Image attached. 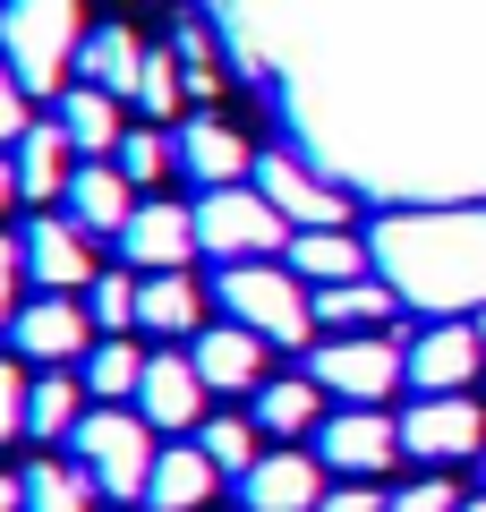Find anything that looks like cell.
Here are the masks:
<instances>
[{
  "instance_id": "18",
  "label": "cell",
  "mask_w": 486,
  "mask_h": 512,
  "mask_svg": "<svg viewBox=\"0 0 486 512\" xmlns=\"http://www.w3.org/2000/svg\"><path fill=\"white\" fill-rule=\"evenodd\" d=\"M265 350H273V342H256L248 325H205V333H188V359H197V376L214 384V393H256V384H265Z\"/></svg>"
},
{
  "instance_id": "30",
  "label": "cell",
  "mask_w": 486,
  "mask_h": 512,
  "mask_svg": "<svg viewBox=\"0 0 486 512\" xmlns=\"http://www.w3.org/2000/svg\"><path fill=\"white\" fill-rule=\"evenodd\" d=\"M256 436H265V427H256L248 410H214V419L197 427V444H205V461H214L222 478H248V470H256Z\"/></svg>"
},
{
  "instance_id": "24",
  "label": "cell",
  "mask_w": 486,
  "mask_h": 512,
  "mask_svg": "<svg viewBox=\"0 0 486 512\" xmlns=\"http://www.w3.org/2000/svg\"><path fill=\"white\" fill-rule=\"evenodd\" d=\"M256 427H265V436H316L324 427V384L316 376H265L256 384V410H248Z\"/></svg>"
},
{
  "instance_id": "17",
  "label": "cell",
  "mask_w": 486,
  "mask_h": 512,
  "mask_svg": "<svg viewBox=\"0 0 486 512\" xmlns=\"http://www.w3.org/2000/svg\"><path fill=\"white\" fill-rule=\"evenodd\" d=\"M60 205H69L77 231L120 239V231H128V214H137L145 197H137V180H128L120 163H77V180H69V197H60Z\"/></svg>"
},
{
  "instance_id": "35",
  "label": "cell",
  "mask_w": 486,
  "mask_h": 512,
  "mask_svg": "<svg viewBox=\"0 0 486 512\" xmlns=\"http://www.w3.org/2000/svg\"><path fill=\"white\" fill-rule=\"evenodd\" d=\"M384 512H461V487H452V478H410Z\"/></svg>"
},
{
  "instance_id": "34",
  "label": "cell",
  "mask_w": 486,
  "mask_h": 512,
  "mask_svg": "<svg viewBox=\"0 0 486 512\" xmlns=\"http://www.w3.org/2000/svg\"><path fill=\"white\" fill-rule=\"evenodd\" d=\"M18 282H26V239H9V231H0V333L18 325V308H26V299H18Z\"/></svg>"
},
{
  "instance_id": "32",
  "label": "cell",
  "mask_w": 486,
  "mask_h": 512,
  "mask_svg": "<svg viewBox=\"0 0 486 512\" xmlns=\"http://www.w3.org/2000/svg\"><path fill=\"white\" fill-rule=\"evenodd\" d=\"M111 163H120L137 188H154V180H171V171H180V154H171V137H154V128H128Z\"/></svg>"
},
{
  "instance_id": "11",
  "label": "cell",
  "mask_w": 486,
  "mask_h": 512,
  "mask_svg": "<svg viewBox=\"0 0 486 512\" xmlns=\"http://www.w3.org/2000/svg\"><path fill=\"white\" fill-rule=\"evenodd\" d=\"M256 188L273 197V214H282L290 231H342L350 222L342 188L324 180V171H307L299 154H256Z\"/></svg>"
},
{
  "instance_id": "39",
  "label": "cell",
  "mask_w": 486,
  "mask_h": 512,
  "mask_svg": "<svg viewBox=\"0 0 486 512\" xmlns=\"http://www.w3.org/2000/svg\"><path fill=\"white\" fill-rule=\"evenodd\" d=\"M0 512H26V478L18 470H0Z\"/></svg>"
},
{
  "instance_id": "2",
  "label": "cell",
  "mask_w": 486,
  "mask_h": 512,
  "mask_svg": "<svg viewBox=\"0 0 486 512\" xmlns=\"http://www.w3.org/2000/svg\"><path fill=\"white\" fill-rule=\"evenodd\" d=\"M214 299H222V316H231V325L256 333V342H273V350H316V342H307V333H316V291H307L290 265H273V256L222 265Z\"/></svg>"
},
{
  "instance_id": "40",
  "label": "cell",
  "mask_w": 486,
  "mask_h": 512,
  "mask_svg": "<svg viewBox=\"0 0 486 512\" xmlns=\"http://www.w3.org/2000/svg\"><path fill=\"white\" fill-rule=\"evenodd\" d=\"M26 188H18V163H9V154H0V214H9V205H18Z\"/></svg>"
},
{
  "instance_id": "7",
  "label": "cell",
  "mask_w": 486,
  "mask_h": 512,
  "mask_svg": "<svg viewBox=\"0 0 486 512\" xmlns=\"http://www.w3.org/2000/svg\"><path fill=\"white\" fill-rule=\"evenodd\" d=\"M401 453L427 461V470H452V461L486 453V410L469 393H418L401 410Z\"/></svg>"
},
{
  "instance_id": "28",
  "label": "cell",
  "mask_w": 486,
  "mask_h": 512,
  "mask_svg": "<svg viewBox=\"0 0 486 512\" xmlns=\"http://www.w3.org/2000/svg\"><path fill=\"white\" fill-rule=\"evenodd\" d=\"M145 359H154V350H137V342H120V333H103V342H94L77 367H86V393H94V402H137Z\"/></svg>"
},
{
  "instance_id": "22",
  "label": "cell",
  "mask_w": 486,
  "mask_h": 512,
  "mask_svg": "<svg viewBox=\"0 0 486 512\" xmlns=\"http://www.w3.org/2000/svg\"><path fill=\"white\" fill-rule=\"evenodd\" d=\"M282 256H290V274H299L307 291H333V282H359V274H376V248H367L359 231H299Z\"/></svg>"
},
{
  "instance_id": "12",
  "label": "cell",
  "mask_w": 486,
  "mask_h": 512,
  "mask_svg": "<svg viewBox=\"0 0 486 512\" xmlns=\"http://www.w3.org/2000/svg\"><path fill=\"white\" fill-rule=\"evenodd\" d=\"M9 342H18V359H35V367H69V359H86V350H94V316H86V299L43 291V299H26V308H18Z\"/></svg>"
},
{
  "instance_id": "42",
  "label": "cell",
  "mask_w": 486,
  "mask_h": 512,
  "mask_svg": "<svg viewBox=\"0 0 486 512\" xmlns=\"http://www.w3.org/2000/svg\"><path fill=\"white\" fill-rule=\"evenodd\" d=\"M461 512H486V495H461Z\"/></svg>"
},
{
  "instance_id": "8",
  "label": "cell",
  "mask_w": 486,
  "mask_h": 512,
  "mask_svg": "<svg viewBox=\"0 0 486 512\" xmlns=\"http://www.w3.org/2000/svg\"><path fill=\"white\" fill-rule=\"evenodd\" d=\"M214 384L197 376V359H188V350H154V359H145V384H137V419L154 427V436H197L205 419H214Z\"/></svg>"
},
{
  "instance_id": "26",
  "label": "cell",
  "mask_w": 486,
  "mask_h": 512,
  "mask_svg": "<svg viewBox=\"0 0 486 512\" xmlns=\"http://www.w3.org/2000/svg\"><path fill=\"white\" fill-rule=\"evenodd\" d=\"M77 419H86V376H69V367H43L35 393H26V436L43 444H69Z\"/></svg>"
},
{
  "instance_id": "4",
  "label": "cell",
  "mask_w": 486,
  "mask_h": 512,
  "mask_svg": "<svg viewBox=\"0 0 486 512\" xmlns=\"http://www.w3.org/2000/svg\"><path fill=\"white\" fill-rule=\"evenodd\" d=\"M154 427L137 419L128 402H103V410H86L77 419V436H69V461L94 478L103 495H120V504H145V478H154Z\"/></svg>"
},
{
  "instance_id": "15",
  "label": "cell",
  "mask_w": 486,
  "mask_h": 512,
  "mask_svg": "<svg viewBox=\"0 0 486 512\" xmlns=\"http://www.w3.org/2000/svg\"><path fill=\"white\" fill-rule=\"evenodd\" d=\"M171 154H180V171H188L197 188H239V180L256 171L248 137H239L231 120H214V111H197V120L171 128Z\"/></svg>"
},
{
  "instance_id": "6",
  "label": "cell",
  "mask_w": 486,
  "mask_h": 512,
  "mask_svg": "<svg viewBox=\"0 0 486 512\" xmlns=\"http://www.w3.org/2000/svg\"><path fill=\"white\" fill-rule=\"evenodd\" d=\"M290 222L273 214V197L256 180H239V188H205L197 197V248L214 256V265H248V256H273V248H290Z\"/></svg>"
},
{
  "instance_id": "33",
  "label": "cell",
  "mask_w": 486,
  "mask_h": 512,
  "mask_svg": "<svg viewBox=\"0 0 486 512\" xmlns=\"http://www.w3.org/2000/svg\"><path fill=\"white\" fill-rule=\"evenodd\" d=\"M180 103H188V77H180V60H171V52H145V77H137V111H145V120H171Z\"/></svg>"
},
{
  "instance_id": "23",
  "label": "cell",
  "mask_w": 486,
  "mask_h": 512,
  "mask_svg": "<svg viewBox=\"0 0 486 512\" xmlns=\"http://www.w3.org/2000/svg\"><path fill=\"white\" fill-rule=\"evenodd\" d=\"M393 308H401V291L384 274H359V282L316 291V325L324 333H393Z\"/></svg>"
},
{
  "instance_id": "21",
  "label": "cell",
  "mask_w": 486,
  "mask_h": 512,
  "mask_svg": "<svg viewBox=\"0 0 486 512\" xmlns=\"http://www.w3.org/2000/svg\"><path fill=\"white\" fill-rule=\"evenodd\" d=\"M9 163H18V188H26V205H52V197H69V180H77V146H69V128L60 120H35L9 146Z\"/></svg>"
},
{
  "instance_id": "16",
  "label": "cell",
  "mask_w": 486,
  "mask_h": 512,
  "mask_svg": "<svg viewBox=\"0 0 486 512\" xmlns=\"http://www.w3.org/2000/svg\"><path fill=\"white\" fill-rule=\"evenodd\" d=\"M18 239H26V282H43V291H86L94 282V248H86L94 231H77L69 214H35Z\"/></svg>"
},
{
  "instance_id": "10",
  "label": "cell",
  "mask_w": 486,
  "mask_h": 512,
  "mask_svg": "<svg viewBox=\"0 0 486 512\" xmlns=\"http://www.w3.org/2000/svg\"><path fill=\"white\" fill-rule=\"evenodd\" d=\"M188 256L197 248V205H171V197H145L120 231V265L128 274H188Z\"/></svg>"
},
{
  "instance_id": "9",
  "label": "cell",
  "mask_w": 486,
  "mask_h": 512,
  "mask_svg": "<svg viewBox=\"0 0 486 512\" xmlns=\"http://www.w3.org/2000/svg\"><path fill=\"white\" fill-rule=\"evenodd\" d=\"M316 461L333 478H376V470H393V453H401V419H384V410H324V427L316 436Z\"/></svg>"
},
{
  "instance_id": "3",
  "label": "cell",
  "mask_w": 486,
  "mask_h": 512,
  "mask_svg": "<svg viewBox=\"0 0 486 512\" xmlns=\"http://www.w3.org/2000/svg\"><path fill=\"white\" fill-rule=\"evenodd\" d=\"M86 52V9L77 0H0V60L26 94H60Z\"/></svg>"
},
{
  "instance_id": "13",
  "label": "cell",
  "mask_w": 486,
  "mask_h": 512,
  "mask_svg": "<svg viewBox=\"0 0 486 512\" xmlns=\"http://www.w3.org/2000/svg\"><path fill=\"white\" fill-rule=\"evenodd\" d=\"M478 367H486V342H478L469 316H435V325L410 342V384L418 393H469Z\"/></svg>"
},
{
  "instance_id": "37",
  "label": "cell",
  "mask_w": 486,
  "mask_h": 512,
  "mask_svg": "<svg viewBox=\"0 0 486 512\" xmlns=\"http://www.w3.org/2000/svg\"><path fill=\"white\" fill-rule=\"evenodd\" d=\"M26 128H35V120H26V86H18V69H9V60H0V154L18 146Z\"/></svg>"
},
{
  "instance_id": "29",
  "label": "cell",
  "mask_w": 486,
  "mask_h": 512,
  "mask_svg": "<svg viewBox=\"0 0 486 512\" xmlns=\"http://www.w3.org/2000/svg\"><path fill=\"white\" fill-rule=\"evenodd\" d=\"M18 478H26V512H94V495H103L77 461H35Z\"/></svg>"
},
{
  "instance_id": "41",
  "label": "cell",
  "mask_w": 486,
  "mask_h": 512,
  "mask_svg": "<svg viewBox=\"0 0 486 512\" xmlns=\"http://www.w3.org/2000/svg\"><path fill=\"white\" fill-rule=\"evenodd\" d=\"M469 325H478V342H486V308H469Z\"/></svg>"
},
{
  "instance_id": "36",
  "label": "cell",
  "mask_w": 486,
  "mask_h": 512,
  "mask_svg": "<svg viewBox=\"0 0 486 512\" xmlns=\"http://www.w3.org/2000/svg\"><path fill=\"white\" fill-rule=\"evenodd\" d=\"M26 393H35V384L18 376V359H0V444L26 436Z\"/></svg>"
},
{
  "instance_id": "20",
  "label": "cell",
  "mask_w": 486,
  "mask_h": 512,
  "mask_svg": "<svg viewBox=\"0 0 486 512\" xmlns=\"http://www.w3.org/2000/svg\"><path fill=\"white\" fill-rule=\"evenodd\" d=\"M214 487H222V470L205 461V444L180 436V444H162V453H154L145 504H154V512H205V504H214Z\"/></svg>"
},
{
  "instance_id": "25",
  "label": "cell",
  "mask_w": 486,
  "mask_h": 512,
  "mask_svg": "<svg viewBox=\"0 0 486 512\" xmlns=\"http://www.w3.org/2000/svg\"><path fill=\"white\" fill-rule=\"evenodd\" d=\"M77 77H86V86H103V94H128V103H137V77H145V52H137V35H128V26H86Z\"/></svg>"
},
{
  "instance_id": "19",
  "label": "cell",
  "mask_w": 486,
  "mask_h": 512,
  "mask_svg": "<svg viewBox=\"0 0 486 512\" xmlns=\"http://www.w3.org/2000/svg\"><path fill=\"white\" fill-rule=\"evenodd\" d=\"M52 120L69 128V146L86 154V163H111L120 154V94H103V86H86V77H69V86L52 94Z\"/></svg>"
},
{
  "instance_id": "27",
  "label": "cell",
  "mask_w": 486,
  "mask_h": 512,
  "mask_svg": "<svg viewBox=\"0 0 486 512\" xmlns=\"http://www.w3.org/2000/svg\"><path fill=\"white\" fill-rule=\"evenodd\" d=\"M197 316H205V291L188 274H145L137 282V325L145 333H171V342H180V333H205Z\"/></svg>"
},
{
  "instance_id": "14",
  "label": "cell",
  "mask_w": 486,
  "mask_h": 512,
  "mask_svg": "<svg viewBox=\"0 0 486 512\" xmlns=\"http://www.w3.org/2000/svg\"><path fill=\"white\" fill-rule=\"evenodd\" d=\"M324 504V461L282 444V453H256V470L239 478V512H316Z\"/></svg>"
},
{
  "instance_id": "1",
  "label": "cell",
  "mask_w": 486,
  "mask_h": 512,
  "mask_svg": "<svg viewBox=\"0 0 486 512\" xmlns=\"http://www.w3.org/2000/svg\"><path fill=\"white\" fill-rule=\"evenodd\" d=\"M376 274L401 291V308H486V205L461 214H384L376 222Z\"/></svg>"
},
{
  "instance_id": "5",
  "label": "cell",
  "mask_w": 486,
  "mask_h": 512,
  "mask_svg": "<svg viewBox=\"0 0 486 512\" xmlns=\"http://www.w3.org/2000/svg\"><path fill=\"white\" fill-rule=\"evenodd\" d=\"M307 376L333 393V402H393V384H410V342H393V333H324L316 350H307Z\"/></svg>"
},
{
  "instance_id": "38",
  "label": "cell",
  "mask_w": 486,
  "mask_h": 512,
  "mask_svg": "<svg viewBox=\"0 0 486 512\" xmlns=\"http://www.w3.org/2000/svg\"><path fill=\"white\" fill-rule=\"evenodd\" d=\"M384 504H393V495H376L367 478H342V487H324L316 512H384Z\"/></svg>"
},
{
  "instance_id": "31",
  "label": "cell",
  "mask_w": 486,
  "mask_h": 512,
  "mask_svg": "<svg viewBox=\"0 0 486 512\" xmlns=\"http://www.w3.org/2000/svg\"><path fill=\"white\" fill-rule=\"evenodd\" d=\"M86 316H94V333H128L137 325V274H94L86 282Z\"/></svg>"
}]
</instances>
